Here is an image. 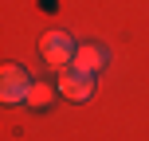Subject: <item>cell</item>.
I'll return each mask as SVG.
<instances>
[{
  "mask_svg": "<svg viewBox=\"0 0 149 141\" xmlns=\"http://www.w3.org/2000/svg\"><path fill=\"white\" fill-rule=\"evenodd\" d=\"M28 102H31V106H47V102H51V86H47V82H31Z\"/></svg>",
  "mask_w": 149,
  "mask_h": 141,
  "instance_id": "obj_5",
  "label": "cell"
},
{
  "mask_svg": "<svg viewBox=\"0 0 149 141\" xmlns=\"http://www.w3.org/2000/svg\"><path fill=\"white\" fill-rule=\"evenodd\" d=\"M28 90H31V78L16 67V63H8V67L0 71V98H4V102H24Z\"/></svg>",
  "mask_w": 149,
  "mask_h": 141,
  "instance_id": "obj_1",
  "label": "cell"
},
{
  "mask_svg": "<svg viewBox=\"0 0 149 141\" xmlns=\"http://www.w3.org/2000/svg\"><path fill=\"white\" fill-rule=\"evenodd\" d=\"M59 90H63L67 98H74V102H82V98L94 94V82H90L86 71H63V74H59Z\"/></svg>",
  "mask_w": 149,
  "mask_h": 141,
  "instance_id": "obj_3",
  "label": "cell"
},
{
  "mask_svg": "<svg viewBox=\"0 0 149 141\" xmlns=\"http://www.w3.org/2000/svg\"><path fill=\"white\" fill-rule=\"evenodd\" d=\"M106 47H98V43H82L79 51H74V71H86V74H94V71H102L106 67Z\"/></svg>",
  "mask_w": 149,
  "mask_h": 141,
  "instance_id": "obj_4",
  "label": "cell"
},
{
  "mask_svg": "<svg viewBox=\"0 0 149 141\" xmlns=\"http://www.w3.org/2000/svg\"><path fill=\"white\" fill-rule=\"evenodd\" d=\"M39 47H43V59L51 63V67H67V63H74V51H79L63 31H47Z\"/></svg>",
  "mask_w": 149,
  "mask_h": 141,
  "instance_id": "obj_2",
  "label": "cell"
}]
</instances>
